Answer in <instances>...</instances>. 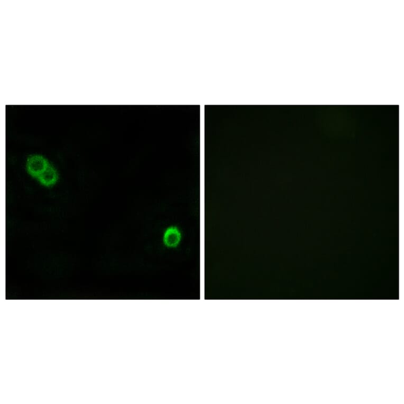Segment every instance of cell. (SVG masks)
Instances as JSON below:
<instances>
[{"mask_svg":"<svg viewBox=\"0 0 404 404\" xmlns=\"http://www.w3.org/2000/svg\"><path fill=\"white\" fill-rule=\"evenodd\" d=\"M49 165L48 161L38 154L30 156L26 163L28 173L33 177L37 178L44 173Z\"/></svg>","mask_w":404,"mask_h":404,"instance_id":"1","label":"cell"},{"mask_svg":"<svg viewBox=\"0 0 404 404\" xmlns=\"http://www.w3.org/2000/svg\"><path fill=\"white\" fill-rule=\"evenodd\" d=\"M182 235L179 230L175 227H171L165 231L163 242L169 248L176 247L181 241Z\"/></svg>","mask_w":404,"mask_h":404,"instance_id":"2","label":"cell"},{"mask_svg":"<svg viewBox=\"0 0 404 404\" xmlns=\"http://www.w3.org/2000/svg\"><path fill=\"white\" fill-rule=\"evenodd\" d=\"M37 179L42 185L50 187L54 185L58 181V174L56 169L50 165Z\"/></svg>","mask_w":404,"mask_h":404,"instance_id":"3","label":"cell"}]
</instances>
